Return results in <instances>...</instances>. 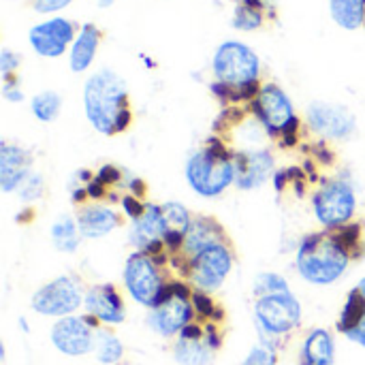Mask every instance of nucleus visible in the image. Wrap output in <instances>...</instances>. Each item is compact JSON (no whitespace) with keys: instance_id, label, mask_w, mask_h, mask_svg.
<instances>
[{"instance_id":"nucleus-1","label":"nucleus","mask_w":365,"mask_h":365,"mask_svg":"<svg viewBox=\"0 0 365 365\" xmlns=\"http://www.w3.org/2000/svg\"><path fill=\"white\" fill-rule=\"evenodd\" d=\"M83 109L96 133L105 137L124 133L133 122L126 81L111 68L90 75L83 86Z\"/></svg>"},{"instance_id":"nucleus-2","label":"nucleus","mask_w":365,"mask_h":365,"mask_svg":"<svg viewBox=\"0 0 365 365\" xmlns=\"http://www.w3.org/2000/svg\"><path fill=\"white\" fill-rule=\"evenodd\" d=\"M353 252L338 237L336 231L310 233L299 242L297 248V272L299 276L317 287H327L338 282L349 269Z\"/></svg>"},{"instance_id":"nucleus-3","label":"nucleus","mask_w":365,"mask_h":365,"mask_svg":"<svg viewBox=\"0 0 365 365\" xmlns=\"http://www.w3.org/2000/svg\"><path fill=\"white\" fill-rule=\"evenodd\" d=\"M186 182L199 197L205 199L220 197L235 184L233 152L227 148L222 137H210L201 150L190 154L186 163Z\"/></svg>"},{"instance_id":"nucleus-4","label":"nucleus","mask_w":365,"mask_h":365,"mask_svg":"<svg viewBox=\"0 0 365 365\" xmlns=\"http://www.w3.org/2000/svg\"><path fill=\"white\" fill-rule=\"evenodd\" d=\"M192 287L188 280H171L163 293V299L148 314V325L160 338H178L184 327L195 321Z\"/></svg>"},{"instance_id":"nucleus-5","label":"nucleus","mask_w":365,"mask_h":365,"mask_svg":"<svg viewBox=\"0 0 365 365\" xmlns=\"http://www.w3.org/2000/svg\"><path fill=\"white\" fill-rule=\"evenodd\" d=\"M314 218L325 231H340L357 214V195L349 180L331 178L323 182L312 197Z\"/></svg>"},{"instance_id":"nucleus-6","label":"nucleus","mask_w":365,"mask_h":365,"mask_svg":"<svg viewBox=\"0 0 365 365\" xmlns=\"http://www.w3.org/2000/svg\"><path fill=\"white\" fill-rule=\"evenodd\" d=\"M124 289L143 308H156L163 299V293L167 289V280L163 276V265L156 263L154 257L135 250L126 263H124Z\"/></svg>"},{"instance_id":"nucleus-7","label":"nucleus","mask_w":365,"mask_h":365,"mask_svg":"<svg viewBox=\"0 0 365 365\" xmlns=\"http://www.w3.org/2000/svg\"><path fill=\"white\" fill-rule=\"evenodd\" d=\"M212 68H214L216 81L240 92L242 88L259 81L261 62H259V56L248 45L240 41H227L216 49Z\"/></svg>"},{"instance_id":"nucleus-8","label":"nucleus","mask_w":365,"mask_h":365,"mask_svg":"<svg viewBox=\"0 0 365 365\" xmlns=\"http://www.w3.org/2000/svg\"><path fill=\"white\" fill-rule=\"evenodd\" d=\"M255 319L263 336V344H269V340L282 338L299 327L302 304L291 291L265 295V297H259L255 304Z\"/></svg>"},{"instance_id":"nucleus-9","label":"nucleus","mask_w":365,"mask_h":365,"mask_svg":"<svg viewBox=\"0 0 365 365\" xmlns=\"http://www.w3.org/2000/svg\"><path fill=\"white\" fill-rule=\"evenodd\" d=\"M222 346V331L218 323L192 321L173 342V359L180 365H212Z\"/></svg>"},{"instance_id":"nucleus-10","label":"nucleus","mask_w":365,"mask_h":365,"mask_svg":"<svg viewBox=\"0 0 365 365\" xmlns=\"http://www.w3.org/2000/svg\"><path fill=\"white\" fill-rule=\"evenodd\" d=\"M83 289L77 278L73 276H60L47 284H43L32 295V310L41 317H53L64 319L75 314L83 306Z\"/></svg>"},{"instance_id":"nucleus-11","label":"nucleus","mask_w":365,"mask_h":365,"mask_svg":"<svg viewBox=\"0 0 365 365\" xmlns=\"http://www.w3.org/2000/svg\"><path fill=\"white\" fill-rule=\"evenodd\" d=\"M233 269V248L227 244H216L199 252L190 261L188 282L195 291L214 293L218 291Z\"/></svg>"},{"instance_id":"nucleus-12","label":"nucleus","mask_w":365,"mask_h":365,"mask_svg":"<svg viewBox=\"0 0 365 365\" xmlns=\"http://www.w3.org/2000/svg\"><path fill=\"white\" fill-rule=\"evenodd\" d=\"M98 327L103 325L90 314L86 317L71 314L56 321V325L49 331V338L58 353L66 357H83L94 351V338Z\"/></svg>"},{"instance_id":"nucleus-13","label":"nucleus","mask_w":365,"mask_h":365,"mask_svg":"<svg viewBox=\"0 0 365 365\" xmlns=\"http://www.w3.org/2000/svg\"><path fill=\"white\" fill-rule=\"evenodd\" d=\"M306 120L314 135L329 141H344L357 130V120L349 107L325 101L310 103V107L306 109Z\"/></svg>"},{"instance_id":"nucleus-14","label":"nucleus","mask_w":365,"mask_h":365,"mask_svg":"<svg viewBox=\"0 0 365 365\" xmlns=\"http://www.w3.org/2000/svg\"><path fill=\"white\" fill-rule=\"evenodd\" d=\"M252 115L263 124L267 137L278 139L282 128L295 118V109L287 92L276 83H265L259 96L250 103Z\"/></svg>"},{"instance_id":"nucleus-15","label":"nucleus","mask_w":365,"mask_h":365,"mask_svg":"<svg viewBox=\"0 0 365 365\" xmlns=\"http://www.w3.org/2000/svg\"><path fill=\"white\" fill-rule=\"evenodd\" d=\"M167 231H169V225L165 220L163 205L148 203L143 216L130 222L128 240L135 250L145 252L150 257H160V255H165L163 250H165Z\"/></svg>"},{"instance_id":"nucleus-16","label":"nucleus","mask_w":365,"mask_h":365,"mask_svg":"<svg viewBox=\"0 0 365 365\" xmlns=\"http://www.w3.org/2000/svg\"><path fill=\"white\" fill-rule=\"evenodd\" d=\"M235 186L240 190H257L276 173V160L267 150H237L233 152Z\"/></svg>"},{"instance_id":"nucleus-17","label":"nucleus","mask_w":365,"mask_h":365,"mask_svg":"<svg viewBox=\"0 0 365 365\" xmlns=\"http://www.w3.org/2000/svg\"><path fill=\"white\" fill-rule=\"evenodd\" d=\"M32 49L43 58H58L66 51L68 43L75 41V26L71 19L53 17L43 24H36L28 32Z\"/></svg>"},{"instance_id":"nucleus-18","label":"nucleus","mask_w":365,"mask_h":365,"mask_svg":"<svg viewBox=\"0 0 365 365\" xmlns=\"http://www.w3.org/2000/svg\"><path fill=\"white\" fill-rule=\"evenodd\" d=\"M86 314L94 317L101 325H120L126 319L124 297L113 284H94L83 297Z\"/></svg>"},{"instance_id":"nucleus-19","label":"nucleus","mask_w":365,"mask_h":365,"mask_svg":"<svg viewBox=\"0 0 365 365\" xmlns=\"http://www.w3.org/2000/svg\"><path fill=\"white\" fill-rule=\"evenodd\" d=\"M229 242V235L225 231V227L216 220V218H210V216H195L190 227L186 229V235H184V244H182V257L192 261L199 252H203L205 248L210 246H216V244H227Z\"/></svg>"},{"instance_id":"nucleus-20","label":"nucleus","mask_w":365,"mask_h":365,"mask_svg":"<svg viewBox=\"0 0 365 365\" xmlns=\"http://www.w3.org/2000/svg\"><path fill=\"white\" fill-rule=\"evenodd\" d=\"M32 171V156L28 150L2 141L0 143V188L2 192H17L21 182Z\"/></svg>"},{"instance_id":"nucleus-21","label":"nucleus","mask_w":365,"mask_h":365,"mask_svg":"<svg viewBox=\"0 0 365 365\" xmlns=\"http://www.w3.org/2000/svg\"><path fill=\"white\" fill-rule=\"evenodd\" d=\"M75 218L83 240L105 237L122 225V216L111 205H103V203H88L79 207Z\"/></svg>"},{"instance_id":"nucleus-22","label":"nucleus","mask_w":365,"mask_h":365,"mask_svg":"<svg viewBox=\"0 0 365 365\" xmlns=\"http://www.w3.org/2000/svg\"><path fill=\"white\" fill-rule=\"evenodd\" d=\"M336 344L327 329H312L302 344L299 365H334Z\"/></svg>"},{"instance_id":"nucleus-23","label":"nucleus","mask_w":365,"mask_h":365,"mask_svg":"<svg viewBox=\"0 0 365 365\" xmlns=\"http://www.w3.org/2000/svg\"><path fill=\"white\" fill-rule=\"evenodd\" d=\"M101 36L103 34H101V30L94 24H86L79 30V34L73 41L71 56H68V64H71L73 73H83L86 68H90V64H92V60L96 56Z\"/></svg>"},{"instance_id":"nucleus-24","label":"nucleus","mask_w":365,"mask_h":365,"mask_svg":"<svg viewBox=\"0 0 365 365\" xmlns=\"http://www.w3.org/2000/svg\"><path fill=\"white\" fill-rule=\"evenodd\" d=\"M49 237H51V244L56 246V250L60 252H75L83 240L81 231H79V225H77V218L68 216V214H62L58 216L51 227H49Z\"/></svg>"},{"instance_id":"nucleus-25","label":"nucleus","mask_w":365,"mask_h":365,"mask_svg":"<svg viewBox=\"0 0 365 365\" xmlns=\"http://www.w3.org/2000/svg\"><path fill=\"white\" fill-rule=\"evenodd\" d=\"M365 323V278L359 280V284L346 295L344 308L340 312L338 329L346 336L351 329Z\"/></svg>"},{"instance_id":"nucleus-26","label":"nucleus","mask_w":365,"mask_h":365,"mask_svg":"<svg viewBox=\"0 0 365 365\" xmlns=\"http://www.w3.org/2000/svg\"><path fill=\"white\" fill-rule=\"evenodd\" d=\"M331 17L346 30H357L365 21V0H331Z\"/></svg>"},{"instance_id":"nucleus-27","label":"nucleus","mask_w":365,"mask_h":365,"mask_svg":"<svg viewBox=\"0 0 365 365\" xmlns=\"http://www.w3.org/2000/svg\"><path fill=\"white\" fill-rule=\"evenodd\" d=\"M96 359L105 365L118 364L124 355V346L120 342V338L111 331V329H105V327H98L96 329V338H94V351Z\"/></svg>"},{"instance_id":"nucleus-28","label":"nucleus","mask_w":365,"mask_h":365,"mask_svg":"<svg viewBox=\"0 0 365 365\" xmlns=\"http://www.w3.org/2000/svg\"><path fill=\"white\" fill-rule=\"evenodd\" d=\"M30 109L34 113V118L38 122H53L58 115H60V109H62V98L58 92L53 90H45V92H38L32 103H30Z\"/></svg>"},{"instance_id":"nucleus-29","label":"nucleus","mask_w":365,"mask_h":365,"mask_svg":"<svg viewBox=\"0 0 365 365\" xmlns=\"http://www.w3.org/2000/svg\"><path fill=\"white\" fill-rule=\"evenodd\" d=\"M265 21V11L263 9H257V6H250V4H237L235 6V13H233V26L237 30H257L261 28Z\"/></svg>"},{"instance_id":"nucleus-30","label":"nucleus","mask_w":365,"mask_h":365,"mask_svg":"<svg viewBox=\"0 0 365 365\" xmlns=\"http://www.w3.org/2000/svg\"><path fill=\"white\" fill-rule=\"evenodd\" d=\"M163 214H165V220H167V225H169V231H173V233H184V235H186V229L190 227L192 216H190V212H188L182 203H178V201L165 203V205H163Z\"/></svg>"},{"instance_id":"nucleus-31","label":"nucleus","mask_w":365,"mask_h":365,"mask_svg":"<svg viewBox=\"0 0 365 365\" xmlns=\"http://www.w3.org/2000/svg\"><path fill=\"white\" fill-rule=\"evenodd\" d=\"M289 282L274 272H261L255 278V295L265 297V295H276V293H289Z\"/></svg>"},{"instance_id":"nucleus-32","label":"nucleus","mask_w":365,"mask_h":365,"mask_svg":"<svg viewBox=\"0 0 365 365\" xmlns=\"http://www.w3.org/2000/svg\"><path fill=\"white\" fill-rule=\"evenodd\" d=\"M192 306H195L197 319H201V321L220 323L222 319H218V317H225V310L218 308V306L214 304L212 295L205 293V291H192Z\"/></svg>"},{"instance_id":"nucleus-33","label":"nucleus","mask_w":365,"mask_h":365,"mask_svg":"<svg viewBox=\"0 0 365 365\" xmlns=\"http://www.w3.org/2000/svg\"><path fill=\"white\" fill-rule=\"evenodd\" d=\"M43 192H45V180H43V175L38 173V171H30L28 173V178L21 182V186L17 188V195H19V199L24 201V203H36V201H41V197H43Z\"/></svg>"},{"instance_id":"nucleus-34","label":"nucleus","mask_w":365,"mask_h":365,"mask_svg":"<svg viewBox=\"0 0 365 365\" xmlns=\"http://www.w3.org/2000/svg\"><path fill=\"white\" fill-rule=\"evenodd\" d=\"M120 203H122V212L126 214V218H130V222L137 220V218H141L143 212H145V205H148V203L141 201V197H135V195H130V192L124 195V197L120 199Z\"/></svg>"},{"instance_id":"nucleus-35","label":"nucleus","mask_w":365,"mask_h":365,"mask_svg":"<svg viewBox=\"0 0 365 365\" xmlns=\"http://www.w3.org/2000/svg\"><path fill=\"white\" fill-rule=\"evenodd\" d=\"M19 53L11 51V49H2L0 51V73H2V79H9V77H15L17 68H19Z\"/></svg>"},{"instance_id":"nucleus-36","label":"nucleus","mask_w":365,"mask_h":365,"mask_svg":"<svg viewBox=\"0 0 365 365\" xmlns=\"http://www.w3.org/2000/svg\"><path fill=\"white\" fill-rule=\"evenodd\" d=\"M2 96H4L6 101H11V103H19V101L24 98L21 90H19V79H17V75H15V77H9V79H4V86H2Z\"/></svg>"},{"instance_id":"nucleus-37","label":"nucleus","mask_w":365,"mask_h":365,"mask_svg":"<svg viewBox=\"0 0 365 365\" xmlns=\"http://www.w3.org/2000/svg\"><path fill=\"white\" fill-rule=\"evenodd\" d=\"M73 0H34V11L38 13H53L64 6H68Z\"/></svg>"},{"instance_id":"nucleus-38","label":"nucleus","mask_w":365,"mask_h":365,"mask_svg":"<svg viewBox=\"0 0 365 365\" xmlns=\"http://www.w3.org/2000/svg\"><path fill=\"white\" fill-rule=\"evenodd\" d=\"M346 338H349L351 342L359 344L361 349H365V323H361V325H357L355 329H351V331L346 334Z\"/></svg>"},{"instance_id":"nucleus-39","label":"nucleus","mask_w":365,"mask_h":365,"mask_svg":"<svg viewBox=\"0 0 365 365\" xmlns=\"http://www.w3.org/2000/svg\"><path fill=\"white\" fill-rule=\"evenodd\" d=\"M113 2H115V0H98V6H101V9H107V6H111Z\"/></svg>"},{"instance_id":"nucleus-40","label":"nucleus","mask_w":365,"mask_h":365,"mask_svg":"<svg viewBox=\"0 0 365 365\" xmlns=\"http://www.w3.org/2000/svg\"><path fill=\"white\" fill-rule=\"evenodd\" d=\"M233 2H242V0H233ZM265 2H267L269 6H274V4H276V0H265Z\"/></svg>"}]
</instances>
